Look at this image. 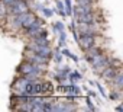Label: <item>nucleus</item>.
<instances>
[{
	"label": "nucleus",
	"instance_id": "10",
	"mask_svg": "<svg viewBox=\"0 0 123 112\" xmlns=\"http://www.w3.org/2000/svg\"><path fill=\"white\" fill-rule=\"evenodd\" d=\"M114 84L117 87H123V73H120L114 77Z\"/></svg>",
	"mask_w": 123,
	"mask_h": 112
},
{
	"label": "nucleus",
	"instance_id": "13",
	"mask_svg": "<svg viewBox=\"0 0 123 112\" xmlns=\"http://www.w3.org/2000/svg\"><path fill=\"white\" fill-rule=\"evenodd\" d=\"M67 3V15H71V5H70V0H65Z\"/></svg>",
	"mask_w": 123,
	"mask_h": 112
},
{
	"label": "nucleus",
	"instance_id": "9",
	"mask_svg": "<svg viewBox=\"0 0 123 112\" xmlns=\"http://www.w3.org/2000/svg\"><path fill=\"white\" fill-rule=\"evenodd\" d=\"M58 90H59V92L73 93V95H77V93L80 92V89H78V87H75V86H71V87H58Z\"/></svg>",
	"mask_w": 123,
	"mask_h": 112
},
{
	"label": "nucleus",
	"instance_id": "8",
	"mask_svg": "<svg viewBox=\"0 0 123 112\" xmlns=\"http://www.w3.org/2000/svg\"><path fill=\"white\" fill-rule=\"evenodd\" d=\"M103 76H104V77H107V79L116 77V69H114V67H107V69H104Z\"/></svg>",
	"mask_w": 123,
	"mask_h": 112
},
{
	"label": "nucleus",
	"instance_id": "7",
	"mask_svg": "<svg viewBox=\"0 0 123 112\" xmlns=\"http://www.w3.org/2000/svg\"><path fill=\"white\" fill-rule=\"evenodd\" d=\"M46 58L48 57H43V55L38 54V55H33V57L31 58V61L35 63V64H43V63H46Z\"/></svg>",
	"mask_w": 123,
	"mask_h": 112
},
{
	"label": "nucleus",
	"instance_id": "3",
	"mask_svg": "<svg viewBox=\"0 0 123 112\" xmlns=\"http://www.w3.org/2000/svg\"><path fill=\"white\" fill-rule=\"evenodd\" d=\"M9 12L10 13H13V15H20V13H26V10H28V6H26V3H23L22 0H18V2H15L13 5H10L9 6Z\"/></svg>",
	"mask_w": 123,
	"mask_h": 112
},
{
	"label": "nucleus",
	"instance_id": "17",
	"mask_svg": "<svg viewBox=\"0 0 123 112\" xmlns=\"http://www.w3.org/2000/svg\"><path fill=\"white\" fill-rule=\"evenodd\" d=\"M117 111H123V105H120V106H117Z\"/></svg>",
	"mask_w": 123,
	"mask_h": 112
},
{
	"label": "nucleus",
	"instance_id": "14",
	"mask_svg": "<svg viewBox=\"0 0 123 112\" xmlns=\"http://www.w3.org/2000/svg\"><path fill=\"white\" fill-rule=\"evenodd\" d=\"M43 13H45V15H46L48 18H49V16L52 15V12H49V9H45V10H43Z\"/></svg>",
	"mask_w": 123,
	"mask_h": 112
},
{
	"label": "nucleus",
	"instance_id": "5",
	"mask_svg": "<svg viewBox=\"0 0 123 112\" xmlns=\"http://www.w3.org/2000/svg\"><path fill=\"white\" fill-rule=\"evenodd\" d=\"M80 42L83 44L84 48H91L94 47V38H93V34H81V38H80Z\"/></svg>",
	"mask_w": 123,
	"mask_h": 112
},
{
	"label": "nucleus",
	"instance_id": "6",
	"mask_svg": "<svg viewBox=\"0 0 123 112\" xmlns=\"http://www.w3.org/2000/svg\"><path fill=\"white\" fill-rule=\"evenodd\" d=\"M32 49L36 51V54H41L43 57H48L51 54L49 52V48H48V44H39V45H32Z\"/></svg>",
	"mask_w": 123,
	"mask_h": 112
},
{
	"label": "nucleus",
	"instance_id": "11",
	"mask_svg": "<svg viewBox=\"0 0 123 112\" xmlns=\"http://www.w3.org/2000/svg\"><path fill=\"white\" fill-rule=\"evenodd\" d=\"M78 5H81V6H86V7H90L91 2H90V0H78Z\"/></svg>",
	"mask_w": 123,
	"mask_h": 112
},
{
	"label": "nucleus",
	"instance_id": "2",
	"mask_svg": "<svg viewBox=\"0 0 123 112\" xmlns=\"http://www.w3.org/2000/svg\"><path fill=\"white\" fill-rule=\"evenodd\" d=\"M75 18H77L78 23H93L94 22L91 9L86 7V6H81V5H78V7L75 9Z\"/></svg>",
	"mask_w": 123,
	"mask_h": 112
},
{
	"label": "nucleus",
	"instance_id": "15",
	"mask_svg": "<svg viewBox=\"0 0 123 112\" xmlns=\"http://www.w3.org/2000/svg\"><path fill=\"white\" fill-rule=\"evenodd\" d=\"M56 61H61V54H56V57H55Z\"/></svg>",
	"mask_w": 123,
	"mask_h": 112
},
{
	"label": "nucleus",
	"instance_id": "12",
	"mask_svg": "<svg viewBox=\"0 0 123 112\" xmlns=\"http://www.w3.org/2000/svg\"><path fill=\"white\" fill-rule=\"evenodd\" d=\"M3 2V5H7V6H10V5H13L15 2H18V0H2Z\"/></svg>",
	"mask_w": 123,
	"mask_h": 112
},
{
	"label": "nucleus",
	"instance_id": "4",
	"mask_svg": "<svg viewBox=\"0 0 123 112\" xmlns=\"http://www.w3.org/2000/svg\"><path fill=\"white\" fill-rule=\"evenodd\" d=\"M20 71L23 74H26V76H36V74H39V69L36 67L35 63L33 64H25V66H22Z\"/></svg>",
	"mask_w": 123,
	"mask_h": 112
},
{
	"label": "nucleus",
	"instance_id": "16",
	"mask_svg": "<svg viewBox=\"0 0 123 112\" xmlns=\"http://www.w3.org/2000/svg\"><path fill=\"white\" fill-rule=\"evenodd\" d=\"M111 98H113V99H117V98H119V95H117V93H111Z\"/></svg>",
	"mask_w": 123,
	"mask_h": 112
},
{
	"label": "nucleus",
	"instance_id": "1",
	"mask_svg": "<svg viewBox=\"0 0 123 112\" xmlns=\"http://www.w3.org/2000/svg\"><path fill=\"white\" fill-rule=\"evenodd\" d=\"M54 90V86L51 83H28L25 89L22 90L23 93L35 95V93H51Z\"/></svg>",
	"mask_w": 123,
	"mask_h": 112
}]
</instances>
